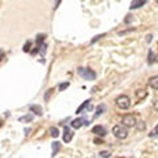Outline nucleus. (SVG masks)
Listing matches in <instances>:
<instances>
[{
  "mask_svg": "<svg viewBox=\"0 0 158 158\" xmlns=\"http://www.w3.org/2000/svg\"><path fill=\"white\" fill-rule=\"evenodd\" d=\"M152 37H153L152 34H149V36H148V38H146V41H148V42H150V41H152Z\"/></svg>",
  "mask_w": 158,
  "mask_h": 158,
  "instance_id": "29",
  "label": "nucleus"
},
{
  "mask_svg": "<svg viewBox=\"0 0 158 158\" xmlns=\"http://www.w3.org/2000/svg\"><path fill=\"white\" fill-rule=\"evenodd\" d=\"M85 124H88L85 118H75V120L71 121V127L74 128V129H79V128L83 127Z\"/></svg>",
  "mask_w": 158,
  "mask_h": 158,
  "instance_id": "8",
  "label": "nucleus"
},
{
  "mask_svg": "<svg viewBox=\"0 0 158 158\" xmlns=\"http://www.w3.org/2000/svg\"><path fill=\"white\" fill-rule=\"evenodd\" d=\"M52 92H53V90H50V91H49V94H48V92L45 94V100H46V102L49 100V98H50V95H52Z\"/></svg>",
  "mask_w": 158,
  "mask_h": 158,
  "instance_id": "27",
  "label": "nucleus"
},
{
  "mask_svg": "<svg viewBox=\"0 0 158 158\" xmlns=\"http://www.w3.org/2000/svg\"><path fill=\"white\" fill-rule=\"evenodd\" d=\"M59 150H61V142L59 141H53L52 142V157H56Z\"/></svg>",
  "mask_w": 158,
  "mask_h": 158,
  "instance_id": "9",
  "label": "nucleus"
},
{
  "mask_svg": "<svg viewBox=\"0 0 158 158\" xmlns=\"http://www.w3.org/2000/svg\"><path fill=\"white\" fill-rule=\"evenodd\" d=\"M46 48H48V45H46V44H42V45H41V48H40V50H38V53L41 54V56H45Z\"/></svg>",
  "mask_w": 158,
  "mask_h": 158,
  "instance_id": "19",
  "label": "nucleus"
},
{
  "mask_svg": "<svg viewBox=\"0 0 158 158\" xmlns=\"http://www.w3.org/2000/svg\"><path fill=\"white\" fill-rule=\"evenodd\" d=\"M23 50L24 52H31V41H27V44L23 48Z\"/></svg>",
  "mask_w": 158,
  "mask_h": 158,
  "instance_id": "24",
  "label": "nucleus"
},
{
  "mask_svg": "<svg viewBox=\"0 0 158 158\" xmlns=\"http://www.w3.org/2000/svg\"><path fill=\"white\" fill-rule=\"evenodd\" d=\"M104 36H106V34H100V36H96V37H95V38H94L92 41H91V44H95V42L98 41V40H100L102 37H104Z\"/></svg>",
  "mask_w": 158,
  "mask_h": 158,
  "instance_id": "26",
  "label": "nucleus"
},
{
  "mask_svg": "<svg viewBox=\"0 0 158 158\" xmlns=\"http://www.w3.org/2000/svg\"><path fill=\"white\" fill-rule=\"evenodd\" d=\"M121 124L127 127V128H132V127H136L137 121H136V117L133 115H124L121 118Z\"/></svg>",
  "mask_w": 158,
  "mask_h": 158,
  "instance_id": "4",
  "label": "nucleus"
},
{
  "mask_svg": "<svg viewBox=\"0 0 158 158\" xmlns=\"http://www.w3.org/2000/svg\"><path fill=\"white\" fill-rule=\"evenodd\" d=\"M149 86L153 88V90H158V75L152 77L149 79Z\"/></svg>",
  "mask_w": 158,
  "mask_h": 158,
  "instance_id": "12",
  "label": "nucleus"
},
{
  "mask_svg": "<svg viewBox=\"0 0 158 158\" xmlns=\"http://www.w3.org/2000/svg\"><path fill=\"white\" fill-rule=\"evenodd\" d=\"M44 40H45V34H38V36L36 37V49L31 52L32 54H36V53H38L40 48H41V45L44 44Z\"/></svg>",
  "mask_w": 158,
  "mask_h": 158,
  "instance_id": "5",
  "label": "nucleus"
},
{
  "mask_svg": "<svg viewBox=\"0 0 158 158\" xmlns=\"http://www.w3.org/2000/svg\"><path fill=\"white\" fill-rule=\"evenodd\" d=\"M94 142H95V144H103V140H102V138H95V140H94Z\"/></svg>",
  "mask_w": 158,
  "mask_h": 158,
  "instance_id": "28",
  "label": "nucleus"
},
{
  "mask_svg": "<svg viewBox=\"0 0 158 158\" xmlns=\"http://www.w3.org/2000/svg\"><path fill=\"white\" fill-rule=\"evenodd\" d=\"M136 128H137V131H144L146 125H145V123L144 121H138L137 124H136Z\"/></svg>",
  "mask_w": 158,
  "mask_h": 158,
  "instance_id": "17",
  "label": "nucleus"
},
{
  "mask_svg": "<svg viewBox=\"0 0 158 158\" xmlns=\"http://www.w3.org/2000/svg\"><path fill=\"white\" fill-rule=\"evenodd\" d=\"M116 106L118 108H121V110H128L131 106V99L129 96L127 95H120L116 98Z\"/></svg>",
  "mask_w": 158,
  "mask_h": 158,
  "instance_id": "3",
  "label": "nucleus"
},
{
  "mask_svg": "<svg viewBox=\"0 0 158 158\" xmlns=\"http://www.w3.org/2000/svg\"><path fill=\"white\" fill-rule=\"evenodd\" d=\"M133 21V16L132 15H128V16L125 17V24H131Z\"/></svg>",
  "mask_w": 158,
  "mask_h": 158,
  "instance_id": "25",
  "label": "nucleus"
},
{
  "mask_svg": "<svg viewBox=\"0 0 158 158\" xmlns=\"http://www.w3.org/2000/svg\"><path fill=\"white\" fill-rule=\"evenodd\" d=\"M29 110H31L34 115L37 116H42V107L38 106V104H31L29 106Z\"/></svg>",
  "mask_w": 158,
  "mask_h": 158,
  "instance_id": "10",
  "label": "nucleus"
},
{
  "mask_svg": "<svg viewBox=\"0 0 158 158\" xmlns=\"http://www.w3.org/2000/svg\"><path fill=\"white\" fill-rule=\"evenodd\" d=\"M92 133H95V135L100 136V137H104V136L107 135V131H106L104 127H102V125H95V127L92 128Z\"/></svg>",
  "mask_w": 158,
  "mask_h": 158,
  "instance_id": "7",
  "label": "nucleus"
},
{
  "mask_svg": "<svg viewBox=\"0 0 158 158\" xmlns=\"http://www.w3.org/2000/svg\"><path fill=\"white\" fill-rule=\"evenodd\" d=\"M112 133L113 136H115L116 138H120V140H124V138L128 137V131L125 129L124 125H115L112 128Z\"/></svg>",
  "mask_w": 158,
  "mask_h": 158,
  "instance_id": "2",
  "label": "nucleus"
},
{
  "mask_svg": "<svg viewBox=\"0 0 158 158\" xmlns=\"http://www.w3.org/2000/svg\"><path fill=\"white\" fill-rule=\"evenodd\" d=\"M49 132H50V136L53 137V138H57L58 136H59V129L57 127H52L50 129H49Z\"/></svg>",
  "mask_w": 158,
  "mask_h": 158,
  "instance_id": "15",
  "label": "nucleus"
},
{
  "mask_svg": "<svg viewBox=\"0 0 158 158\" xmlns=\"http://www.w3.org/2000/svg\"><path fill=\"white\" fill-rule=\"evenodd\" d=\"M77 71H78V75L81 78H83V79H86V81H95L96 79V73L90 70V69L79 67Z\"/></svg>",
  "mask_w": 158,
  "mask_h": 158,
  "instance_id": "1",
  "label": "nucleus"
},
{
  "mask_svg": "<svg viewBox=\"0 0 158 158\" xmlns=\"http://www.w3.org/2000/svg\"><path fill=\"white\" fill-rule=\"evenodd\" d=\"M69 86H70V83H69V82H63V83H61V85H59V91H65Z\"/></svg>",
  "mask_w": 158,
  "mask_h": 158,
  "instance_id": "18",
  "label": "nucleus"
},
{
  "mask_svg": "<svg viewBox=\"0 0 158 158\" xmlns=\"http://www.w3.org/2000/svg\"><path fill=\"white\" fill-rule=\"evenodd\" d=\"M24 132H25V136H29V132H31V129H29V128H28V129H25Z\"/></svg>",
  "mask_w": 158,
  "mask_h": 158,
  "instance_id": "30",
  "label": "nucleus"
},
{
  "mask_svg": "<svg viewBox=\"0 0 158 158\" xmlns=\"http://www.w3.org/2000/svg\"><path fill=\"white\" fill-rule=\"evenodd\" d=\"M146 2H148V0H132V3H131V9H137V8H140V7L144 6Z\"/></svg>",
  "mask_w": 158,
  "mask_h": 158,
  "instance_id": "11",
  "label": "nucleus"
},
{
  "mask_svg": "<svg viewBox=\"0 0 158 158\" xmlns=\"http://www.w3.org/2000/svg\"><path fill=\"white\" fill-rule=\"evenodd\" d=\"M149 136L150 137H156V136H158V124H157V127L153 129V132H150L149 133Z\"/></svg>",
  "mask_w": 158,
  "mask_h": 158,
  "instance_id": "23",
  "label": "nucleus"
},
{
  "mask_svg": "<svg viewBox=\"0 0 158 158\" xmlns=\"http://www.w3.org/2000/svg\"><path fill=\"white\" fill-rule=\"evenodd\" d=\"M2 125H3V121H2V120H0V127H2Z\"/></svg>",
  "mask_w": 158,
  "mask_h": 158,
  "instance_id": "31",
  "label": "nucleus"
},
{
  "mask_svg": "<svg viewBox=\"0 0 158 158\" xmlns=\"http://www.w3.org/2000/svg\"><path fill=\"white\" fill-rule=\"evenodd\" d=\"M99 154H100L102 158H110V157H111V153L108 152V150H103V152L99 153Z\"/></svg>",
  "mask_w": 158,
  "mask_h": 158,
  "instance_id": "20",
  "label": "nucleus"
},
{
  "mask_svg": "<svg viewBox=\"0 0 158 158\" xmlns=\"http://www.w3.org/2000/svg\"><path fill=\"white\" fill-rule=\"evenodd\" d=\"M153 62H154V54H153L152 50H149V59H148V63H149V65H152Z\"/></svg>",
  "mask_w": 158,
  "mask_h": 158,
  "instance_id": "22",
  "label": "nucleus"
},
{
  "mask_svg": "<svg viewBox=\"0 0 158 158\" xmlns=\"http://www.w3.org/2000/svg\"><path fill=\"white\" fill-rule=\"evenodd\" d=\"M107 110V106L106 104H99L98 107H96V113H95V117H98L99 115H102L103 112H104Z\"/></svg>",
  "mask_w": 158,
  "mask_h": 158,
  "instance_id": "14",
  "label": "nucleus"
},
{
  "mask_svg": "<svg viewBox=\"0 0 158 158\" xmlns=\"http://www.w3.org/2000/svg\"><path fill=\"white\" fill-rule=\"evenodd\" d=\"M88 104H90V99H88V100H86V102L83 103V104H82L81 107H78V110H77L75 112H77V113L83 112V111H85V108H87V107H88Z\"/></svg>",
  "mask_w": 158,
  "mask_h": 158,
  "instance_id": "16",
  "label": "nucleus"
},
{
  "mask_svg": "<svg viewBox=\"0 0 158 158\" xmlns=\"http://www.w3.org/2000/svg\"><path fill=\"white\" fill-rule=\"evenodd\" d=\"M157 3H158V0H157Z\"/></svg>",
  "mask_w": 158,
  "mask_h": 158,
  "instance_id": "32",
  "label": "nucleus"
},
{
  "mask_svg": "<svg viewBox=\"0 0 158 158\" xmlns=\"http://www.w3.org/2000/svg\"><path fill=\"white\" fill-rule=\"evenodd\" d=\"M73 136H74V133L71 132V129L67 125H65V128H63V141H65V142H70Z\"/></svg>",
  "mask_w": 158,
  "mask_h": 158,
  "instance_id": "6",
  "label": "nucleus"
},
{
  "mask_svg": "<svg viewBox=\"0 0 158 158\" xmlns=\"http://www.w3.org/2000/svg\"><path fill=\"white\" fill-rule=\"evenodd\" d=\"M136 95H137V98H138V99L145 98V96H146V91H145V90H142V91H141V90H138V91L136 92Z\"/></svg>",
  "mask_w": 158,
  "mask_h": 158,
  "instance_id": "21",
  "label": "nucleus"
},
{
  "mask_svg": "<svg viewBox=\"0 0 158 158\" xmlns=\"http://www.w3.org/2000/svg\"><path fill=\"white\" fill-rule=\"evenodd\" d=\"M32 120H33V115H31V113H28V115H25V116H21L19 118L20 123H31Z\"/></svg>",
  "mask_w": 158,
  "mask_h": 158,
  "instance_id": "13",
  "label": "nucleus"
}]
</instances>
